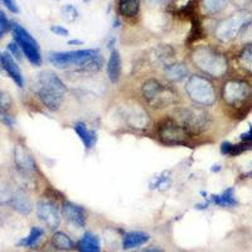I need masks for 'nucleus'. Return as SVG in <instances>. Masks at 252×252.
I'll use <instances>...</instances> for the list:
<instances>
[{
    "label": "nucleus",
    "instance_id": "f257e3e1",
    "mask_svg": "<svg viewBox=\"0 0 252 252\" xmlns=\"http://www.w3.org/2000/svg\"><path fill=\"white\" fill-rule=\"evenodd\" d=\"M35 92L38 98L51 111H57L62 105L67 92L66 85L52 71H43L35 81Z\"/></svg>",
    "mask_w": 252,
    "mask_h": 252
},
{
    "label": "nucleus",
    "instance_id": "f03ea898",
    "mask_svg": "<svg viewBox=\"0 0 252 252\" xmlns=\"http://www.w3.org/2000/svg\"><path fill=\"white\" fill-rule=\"evenodd\" d=\"M192 61L197 68L212 77H222L228 71L226 56L209 46H199L193 51Z\"/></svg>",
    "mask_w": 252,
    "mask_h": 252
},
{
    "label": "nucleus",
    "instance_id": "7ed1b4c3",
    "mask_svg": "<svg viewBox=\"0 0 252 252\" xmlns=\"http://www.w3.org/2000/svg\"><path fill=\"white\" fill-rule=\"evenodd\" d=\"M252 15L246 9L238 10L226 19L220 20L215 29V35L220 42H231L251 24Z\"/></svg>",
    "mask_w": 252,
    "mask_h": 252
},
{
    "label": "nucleus",
    "instance_id": "20e7f679",
    "mask_svg": "<svg viewBox=\"0 0 252 252\" xmlns=\"http://www.w3.org/2000/svg\"><path fill=\"white\" fill-rule=\"evenodd\" d=\"M141 94L144 100L154 109H164L177 102V94L174 90L153 78L143 83Z\"/></svg>",
    "mask_w": 252,
    "mask_h": 252
},
{
    "label": "nucleus",
    "instance_id": "39448f33",
    "mask_svg": "<svg viewBox=\"0 0 252 252\" xmlns=\"http://www.w3.org/2000/svg\"><path fill=\"white\" fill-rule=\"evenodd\" d=\"M175 120L181 124L190 136L202 134L208 129L211 119L208 112L199 106L182 107L175 111Z\"/></svg>",
    "mask_w": 252,
    "mask_h": 252
},
{
    "label": "nucleus",
    "instance_id": "423d86ee",
    "mask_svg": "<svg viewBox=\"0 0 252 252\" xmlns=\"http://www.w3.org/2000/svg\"><path fill=\"white\" fill-rule=\"evenodd\" d=\"M189 98L199 106H212L216 102V91L211 81L202 76H190L186 83Z\"/></svg>",
    "mask_w": 252,
    "mask_h": 252
},
{
    "label": "nucleus",
    "instance_id": "0eeeda50",
    "mask_svg": "<svg viewBox=\"0 0 252 252\" xmlns=\"http://www.w3.org/2000/svg\"><path fill=\"white\" fill-rule=\"evenodd\" d=\"M12 29L15 42L20 47V49H22V52H23L24 56L27 57V60L32 64H34V66H40L42 56H40L39 44H38L37 40L33 38V35L26 28H23L19 24H13Z\"/></svg>",
    "mask_w": 252,
    "mask_h": 252
},
{
    "label": "nucleus",
    "instance_id": "6e6552de",
    "mask_svg": "<svg viewBox=\"0 0 252 252\" xmlns=\"http://www.w3.org/2000/svg\"><path fill=\"white\" fill-rule=\"evenodd\" d=\"M252 94V89L250 83L242 80H229L224 83L222 90L223 101L229 106L238 107L244 105L250 98Z\"/></svg>",
    "mask_w": 252,
    "mask_h": 252
},
{
    "label": "nucleus",
    "instance_id": "1a4fd4ad",
    "mask_svg": "<svg viewBox=\"0 0 252 252\" xmlns=\"http://www.w3.org/2000/svg\"><path fill=\"white\" fill-rule=\"evenodd\" d=\"M158 135L168 145H181L187 143L190 135L175 119H165L158 125Z\"/></svg>",
    "mask_w": 252,
    "mask_h": 252
},
{
    "label": "nucleus",
    "instance_id": "9d476101",
    "mask_svg": "<svg viewBox=\"0 0 252 252\" xmlns=\"http://www.w3.org/2000/svg\"><path fill=\"white\" fill-rule=\"evenodd\" d=\"M97 49H77V51L68 52H55L51 53L49 61L53 66L58 68H75L77 64L83 62L87 58L97 55Z\"/></svg>",
    "mask_w": 252,
    "mask_h": 252
},
{
    "label": "nucleus",
    "instance_id": "9b49d317",
    "mask_svg": "<svg viewBox=\"0 0 252 252\" xmlns=\"http://www.w3.org/2000/svg\"><path fill=\"white\" fill-rule=\"evenodd\" d=\"M37 216L48 228L56 229L60 226L61 215L58 207L51 201H39L37 204Z\"/></svg>",
    "mask_w": 252,
    "mask_h": 252
},
{
    "label": "nucleus",
    "instance_id": "f8f14e48",
    "mask_svg": "<svg viewBox=\"0 0 252 252\" xmlns=\"http://www.w3.org/2000/svg\"><path fill=\"white\" fill-rule=\"evenodd\" d=\"M14 161L20 173L29 174L35 170V161L32 153L22 144H18L14 148Z\"/></svg>",
    "mask_w": 252,
    "mask_h": 252
},
{
    "label": "nucleus",
    "instance_id": "ddd939ff",
    "mask_svg": "<svg viewBox=\"0 0 252 252\" xmlns=\"http://www.w3.org/2000/svg\"><path fill=\"white\" fill-rule=\"evenodd\" d=\"M62 216L67 222L76 226L77 228L85 226L86 223V212L82 207L77 204L72 203V202L66 201L62 204Z\"/></svg>",
    "mask_w": 252,
    "mask_h": 252
},
{
    "label": "nucleus",
    "instance_id": "4468645a",
    "mask_svg": "<svg viewBox=\"0 0 252 252\" xmlns=\"http://www.w3.org/2000/svg\"><path fill=\"white\" fill-rule=\"evenodd\" d=\"M0 64L5 69V72L9 75V77L12 78L15 83H17L18 87L24 86V78L22 72H20L19 66L18 63L15 62V58L13 57L9 52H4L1 53V57H0Z\"/></svg>",
    "mask_w": 252,
    "mask_h": 252
},
{
    "label": "nucleus",
    "instance_id": "2eb2a0df",
    "mask_svg": "<svg viewBox=\"0 0 252 252\" xmlns=\"http://www.w3.org/2000/svg\"><path fill=\"white\" fill-rule=\"evenodd\" d=\"M10 206L14 211L23 216H28L33 209V204H32L31 198L27 195L24 190H17L13 193L12 201H10Z\"/></svg>",
    "mask_w": 252,
    "mask_h": 252
},
{
    "label": "nucleus",
    "instance_id": "dca6fc26",
    "mask_svg": "<svg viewBox=\"0 0 252 252\" xmlns=\"http://www.w3.org/2000/svg\"><path fill=\"white\" fill-rule=\"evenodd\" d=\"M150 240V236L145 232H140V231H132V232L126 233L124 236L123 240V247L124 250H131L136 249V247L143 246Z\"/></svg>",
    "mask_w": 252,
    "mask_h": 252
},
{
    "label": "nucleus",
    "instance_id": "f3484780",
    "mask_svg": "<svg viewBox=\"0 0 252 252\" xmlns=\"http://www.w3.org/2000/svg\"><path fill=\"white\" fill-rule=\"evenodd\" d=\"M107 76L112 83H116L121 76V57L118 51L112 49L107 62Z\"/></svg>",
    "mask_w": 252,
    "mask_h": 252
},
{
    "label": "nucleus",
    "instance_id": "a211bd4d",
    "mask_svg": "<svg viewBox=\"0 0 252 252\" xmlns=\"http://www.w3.org/2000/svg\"><path fill=\"white\" fill-rule=\"evenodd\" d=\"M103 66V60L100 56V53L92 56V57L87 58L83 62H81L80 64L75 67L76 72H81V73H96V72L100 71Z\"/></svg>",
    "mask_w": 252,
    "mask_h": 252
},
{
    "label": "nucleus",
    "instance_id": "6ab92c4d",
    "mask_svg": "<svg viewBox=\"0 0 252 252\" xmlns=\"http://www.w3.org/2000/svg\"><path fill=\"white\" fill-rule=\"evenodd\" d=\"M126 120L132 127H138V129H144L149 124V118L145 111H143L139 107H134L127 112Z\"/></svg>",
    "mask_w": 252,
    "mask_h": 252
},
{
    "label": "nucleus",
    "instance_id": "aec40b11",
    "mask_svg": "<svg viewBox=\"0 0 252 252\" xmlns=\"http://www.w3.org/2000/svg\"><path fill=\"white\" fill-rule=\"evenodd\" d=\"M165 77L172 82H179L188 76V68L183 63H172L164 68Z\"/></svg>",
    "mask_w": 252,
    "mask_h": 252
},
{
    "label": "nucleus",
    "instance_id": "412c9836",
    "mask_svg": "<svg viewBox=\"0 0 252 252\" xmlns=\"http://www.w3.org/2000/svg\"><path fill=\"white\" fill-rule=\"evenodd\" d=\"M75 130L77 132L78 138L81 139V141L85 145V148L86 149H91L92 146L94 145V143H96V134H94V131L90 130L86 124L83 123L76 124Z\"/></svg>",
    "mask_w": 252,
    "mask_h": 252
},
{
    "label": "nucleus",
    "instance_id": "4be33fe9",
    "mask_svg": "<svg viewBox=\"0 0 252 252\" xmlns=\"http://www.w3.org/2000/svg\"><path fill=\"white\" fill-rule=\"evenodd\" d=\"M78 250L80 252H101L100 241L97 236L91 232H86L78 242Z\"/></svg>",
    "mask_w": 252,
    "mask_h": 252
},
{
    "label": "nucleus",
    "instance_id": "5701e85b",
    "mask_svg": "<svg viewBox=\"0 0 252 252\" xmlns=\"http://www.w3.org/2000/svg\"><path fill=\"white\" fill-rule=\"evenodd\" d=\"M231 0H202V12L206 15H216L227 8Z\"/></svg>",
    "mask_w": 252,
    "mask_h": 252
},
{
    "label": "nucleus",
    "instance_id": "b1692460",
    "mask_svg": "<svg viewBox=\"0 0 252 252\" xmlns=\"http://www.w3.org/2000/svg\"><path fill=\"white\" fill-rule=\"evenodd\" d=\"M119 13L126 18H131L139 13L140 0H119Z\"/></svg>",
    "mask_w": 252,
    "mask_h": 252
},
{
    "label": "nucleus",
    "instance_id": "393cba45",
    "mask_svg": "<svg viewBox=\"0 0 252 252\" xmlns=\"http://www.w3.org/2000/svg\"><path fill=\"white\" fill-rule=\"evenodd\" d=\"M52 245L56 250H60V251H71L73 250L75 245H73V241L63 232H56L52 237Z\"/></svg>",
    "mask_w": 252,
    "mask_h": 252
},
{
    "label": "nucleus",
    "instance_id": "a878e982",
    "mask_svg": "<svg viewBox=\"0 0 252 252\" xmlns=\"http://www.w3.org/2000/svg\"><path fill=\"white\" fill-rule=\"evenodd\" d=\"M212 202L220 207H235L236 204H237V201H236L232 188L226 189V190L220 195H212Z\"/></svg>",
    "mask_w": 252,
    "mask_h": 252
},
{
    "label": "nucleus",
    "instance_id": "bb28decb",
    "mask_svg": "<svg viewBox=\"0 0 252 252\" xmlns=\"http://www.w3.org/2000/svg\"><path fill=\"white\" fill-rule=\"evenodd\" d=\"M238 63L241 68L252 75V43L247 44L238 55Z\"/></svg>",
    "mask_w": 252,
    "mask_h": 252
},
{
    "label": "nucleus",
    "instance_id": "cd10ccee",
    "mask_svg": "<svg viewBox=\"0 0 252 252\" xmlns=\"http://www.w3.org/2000/svg\"><path fill=\"white\" fill-rule=\"evenodd\" d=\"M43 229L39 228V227H32L31 232H29L28 237L23 238L18 242V246L23 247H34L38 244V241L40 240V237L43 236Z\"/></svg>",
    "mask_w": 252,
    "mask_h": 252
},
{
    "label": "nucleus",
    "instance_id": "c85d7f7f",
    "mask_svg": "<svg viewBox=\"0 0 252 252\" xmlns=\"http://www.w3.org/2000/svg\"><path fill=\"white\" fill-rule=\"evenodd\" d=\"M193 4V0H172L169 10L174 14H183Z\"/></svg>",
    "mask_w": 252,
    "mask_h": 252
},
{
    "label": "nucleus",
    "instance_id": "c756f323",
    "mask_svg": "<svg viewBox=\"0 0 252 252\" xmlns=\"http://www.w3.org/2000/svg\"><path fill=\"white\" fill-rule=\"evenodd\" d=\"M173 55H174V52H173V49L168 46H161L157 49V58L160 61L161 63H164V68H165L166 66L172 64L170 61H172Z\"/></svg>",
    "mask_w": 252,
    "mask_h": 252
},
{
    "label": "nucleus",
    "instance_id": "7c9ffc66",
    "mask_svg": "<svg viewBox=\"0 0 252 252\" xmlns=\"http://www.w3.org/2000/svg\"><path fill=\"white\" fill-rule=\"evenodd\" d=\"M61 14H62L63 19L66 22L72 23L78 18V10L76 9V6L71 5V4H66V5H63L61 8Z\"/></svg>",
    "mask_w": 252,
    "mask_h": 252
},
{
    "label": "nucleus",
    "instance_id": "2f4dec72",
    "mask_svg": "<svg viewBox=\"0 0 252 252\" xmlns=\"http://www.w3.org/2000/svg\"><path fill=\"white\" fill-rule=\"evenodd\" d=\"M13 100L10 94L6 91L0 89V115H5L9 110L12 109Z\"/></svg>",
    "mask_w": 252,
    "mask_h": 252
},
{
    "label": "nucleus",
    "instance_id": "473e14b6",
    "mask_svg": "<svg viewBox=\"0 0 252 252\" xmlns=\"http://www.w3.org/2000/svg\"><path fill=\"white\" fill-rule=\"evenodd\" d=\"M13 193L14 192H13L12 188L9 187V184L4 183V182H0V206L10 203Z\"/></svg>",
    "mask_w": 252,
    "mask_h": 252
},
{
    "label": "nucleus",
    "instance_id": "72a5a7b5",
    "mask_svg": "<svg viewBox=\"0 0 252 252\" xmlns=\"http://www.w3.org/2000/svg\"><path fill=\"white\" fill-rule=\"evenodd\" d=\"M9 28H10V23H9L8 18H6L5 13L3 10H0V38L5 34Z\"/></svg>",
    "mask_w": 252,
    "mask_h": 252
},
{
    "label": "nucleus",
    "instance_id": "f704fd0d",
    "mask_svg": "<svg viewBox=\"0 0 252 252\" xmlns=\"http://www.w3.org/2000/svg\"><path fill=\"white\" fill-rule=\"evenodd\" d=\"M20 51H22V49H20V47L18 46L17 42H15V43L8 44V52L15 58V60H20V58H22V52Z\"/></svg>",
    "mask_w": 252,
    "mask_h": 252
},
{
    "label": "nucleus",
    "instance_id": "c9c22d12",
    "mask_svg": "<svg viewBox=\"0 0 252 252\" xmlns=\"http://www.w3.org/2000/svg\"><path fill=\"white\" fill-rule=\"evenodd\" d=\"M51 32L52 33H55L56 35H58V37H67V35H69L68 29L64 28V27L62 26H52Z\"/></svg>",
    "mask_w": 252,
    "mask_h": 252
},
{
    "label": "nucleus",
    "instance_id": "e433bc0d",
    "mask_svg": "<svg viewBox=\"0 0 252 252\" xmlns=\"http://www.w3.org/2000/svg\"><path fill=\"white\" fill-rule=\"evenodd\" d=\"M0 3H3L12 13H19V8L15 0H0Z\"/></svg>",
    "mask_w": 252,
    "mask_h": 252
},
{
    "label": "nucleus",
    "instance_id": "4c0bfd02",
    "mask_svg": "<svg viewBox=\"0 0 252 252\" xmlns=\"http://www.w3.org/2000/svg\"><path fill=\"white\" fill-rule=\"evenodd\" d=\"M231 150H232V144L228 143V141L222 143V145H220V152H222V154L229 155L231 154Z\"/></svg>",
    "mask_w": 252,
    "mask_h": 252
},
{
    "label": "nucleus",
    "instance_id": "58836bf2",
    "mask_svg": "<svg viewBox=\"0 0 252 252\" xmlns=\"http://www.w3.org/2000/svg\"><path fill=\"white\" fill-rule=\"evenodd\" d=\"M241 139L244 141H252V125L250 126V130L247 132H244V134L241 135Z\"/></svg>",
    "mask_w": 252,
    "mask_h": 252
},
{
    "label": "nucleus",
    "instance_id": "ea45409f",
    "mask_svg": "<svg viewBox=\"0 0 252 252\" xmlns=\"http://www.w3.org/2000/svg\"><path fill=\"white\" fill-rule=\"evenodd\" d=\"M135 252H165L164 250L159 249V247H148V249H141L138 250V251Z\"/></svg>",
    "mask_w": 252,
    "mask_h": 252
},
{
    "label": "nucleus",
    "instance_id": "a19ab883",
    "mask_svg": "<svg viewBox=\"0 0 252 252\" xmlns=\"http://www.w3.org/2000/svg\"><path fill=\"white\" fill-rule=\"evenodd\" d=\"M237 6H249L252 3V0H235Z\"/></svg>",
    "mask_w": 252,
    "mask_h": 252
},
{
    "label": "nucleus",
    "instance_id": "79ce46f5",
    "mask_svg": "<svg viewBox=\"0 0 252 252\" xmlns=\"http://www.w3.org/2000/svg\"><path fill=\"white\" fill-rule=\"evenodd\" d=\"M145 1L148 4H152V5H158V4L164 3V1H166V0H145Z\"/></svg>",
    "mask_w": 252,
    "mask_h": 252
},
{
    "label": "nucleus",
    "instance_id": "37998d69",
    "mask_svg": "<svg viewBox=\"0 0 252 252\" xmlns=\"http://www.w3.org/2000/svg\"><path fill=\"white\" fill-rule=\"evenodd\" d=\"M81 43H82L81 40H69L68 42V44H81Z\"/></svg>",
    "mask_w": 252,
    "mask_h": 252
},
{
    "label": "nucleus",
    "instance_id": "c03bdc74",
    "mask_svg": "<svg viewBox=\"0 0 252 252\" xmlns=\"http://www.w3.org/2000/svg\"><path fill=\"white\" fill-rule=\"evenodd\" d=\"M251 169H252V161H251ZM247 175H249L250 178H252V170H251V172H250L249 174H247Z\"/></svg>",
    "mask_w": 252,
    "mask_h": 252
},
{
    "label": "nucleus",
    "instance_id": "a18cd8bd",
    "mask_svg": "<svg viewBox=\"0 0 252 252\" xmlns=\"http://www.w3.org/2000/svg\"><path fill=\"white\" fill-rule=\"evenodd\" d=\"M82 1H85V3H90L91 0H82Z\"/></svg>",
    "mask_w": 252,
    "mask_h": 252
},
{
    "label": "nucleus",
    "instance_id": "49530a36",
    "mask_svg": "<svg viewBox=\"0 0 252 252\" xmlns=\"http://www.w3.org/2000/svg\"><path fill=\"white\" fill-rule=\"evenodd\" d=\"M58 1H60V0H58Z\"/></svg>",
    "mask_w": 252,
    "mask_h": 252
}]
</instances>
